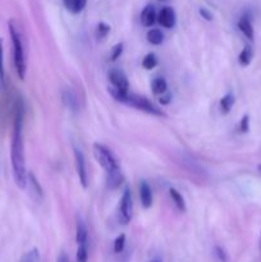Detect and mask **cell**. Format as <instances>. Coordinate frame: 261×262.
Wrapping results in <instances>:
<instances>
[{"mask_svg": "<svg viewBox=\"0 0 261 262\" xmlns=\"http://www.w3.org/2000/svg\"><path fill=\"white\" fill-rule=\"evenodd\" d=\"M23 117H25V107L20 102H18L15 106L12 145H10V163H12L13 178L20 189L26 188L28 177L26 170L25 142H23Z\"/></svg>", "mask_w": 261, "mask_h": 262, "instance_id": "6da1fadb", "label": "cell"}, {"mask_svg": "<svg viewBox=\"0 0 261 262\" xmlns=\"http://www.w3.org/2000/svg\"><path fill=\"white\" fill-rule=\"evenodd\" d=\"M109 94L112 95L115 101L122 102V104L127 105V106L141 110V112H145L147 114L156 115V117H164V113L156 105H154L147 97L141 96V95L129 94V91H123V90H118L115 87L109 89Z\"/></svg>", "mask_w": 261, "mask_h": 262, "instance_id": "7a4b0ae2", "label": "cell"}, {"mask_svg": "<svg viewBox=\"0 0 261 262\" xmlns=\"http://www.w3.org/2000/svg\"><path fill=\"white\" fill-rule=\"evenodd\" d=\"M9 27L10 38H12V45H13V58H14V66L15 71H17L18 77L19 79H25L26 72H27V60H26V53H25V46H23L22 41V33H20L19 27L17 23L13 19L9 20L8 23Z\"/></svg>", "mask_w": 261, "mask_h": 262, "instance_id": "3957f363", "label": "cell"}, {"mask_svg": "<svg viewBox=\"0 0 261 262\" xmlns=\"http://www.w3.org/2000/svg\"><path fill=\"white\" fill-rule=\"evenodd\" d=\"M92 151H94V156L97 160V163L104 168V170L106 171V173L120 169L117 159L114 158L113 152L106 147V146L101 145V143H95L94 147H92Z\"/></svg>", "mask_w": 261, "mask_h": 262, "instance_id": "277c9868", "label": "cell"}, {"mask_svg": "<svg viewBox=\"0 0 261 262\" xmlns=\"http://www.w3.org/2000/svg\"><path fill=\"white\" fill-rule=\"evenodd\" d=\"M133 215V200H132V192H130L129 187H125L123 191L122 199H120L119 204V220L123 225L129 224L130 219Z\"/></svg>", "mask_w": 261, "mask_h": 262, "instance_id": "5b68a950", "label": "cell"}, {"mask_svg": "<svg viewBox=\"0 0 261 262\" xmlns=\"http://www.w3.org/2000/svg\"><path fill=\"white\" fill-rule=\"evenodd\" d=\"M73 154H74V160H76V170H77V174H78L79 182H81L83 188H87V186H89V173H87L84 154L77 145H73Z\"/></svg>", "mask_w": 261, "mask_h": 262, "instance_id": "8992f818", "label": "cell"}, {"mask_svg": "<svg viewBox=\"0 0 261 262\" xmlns=\"http://www.w3.org/2000/svg\"><path fill=\"white\" fill-rule=\"evenodd\" d=\"M109 81L112 82L113 87L118 90H123V91H128L129 90V82H128L127 76L124 72L120 71L119 68H112L107 73Z\"/></svg>", "mask_w": 261, "mask_h": 262, "instance_id": "52a82bcc", "label": "cell"}, {"mask_svg": "<svg viewBox=\"0 0 261 262\" xmlns=\"http://www.w3.org/2000/svg\"><path fill=\"white\" fill-rule=\"evenodd\" d=\"M158 20L164 28H173L176 25V12H174L173 8L170 7H164L161 8L160 12L158 14Z\"/></svg>", "mask_w": 261, "mask_h": 262, "instance_id": "ba28073f", "label": "cell"}, {"mask_svg": "<svg viewBox=\"0 0 261 262\" xmlns=\"http://www.w3.org/2000/svg\"><path fill=\"white\" fill-rule=\"evenodd\" d=\"M76 242L77 245H89V229L83 219L78 217L76 224Z\"/></svg>", "mask_w": 261, "mask_h": 262, "instance_id": "9c48e42d", "label": "cell"}, {"mask_svg": "<svg viewBox=\"0 0 261 262\" xmlns=\"http://www.w3.org/2000/svg\"><path fill=\"white\" fill-rule=\"evenodd\" d=\"M140 199L141 204L145 209L151 207V205H153V191H151V187L148 186L146 181H141L140 183Z\"/></svg>", "mask_w": 261, "mask_h": 262, "instance_id": "30bf717a", "label": "cell"}, {"mask_svg": "<svg viewBox=\"0 0 261 262\" xmlns=\"http://www.w3.org/2000/svg\"><path fill=\"white\" fill-rule=\"evenodd\" d=\"M158 19V15H156V10L154 8V5L148 4L143 8L142 13H141V23L145 27H151L154 23Z\"/></svg>", "mask_w": 261, "mask_h": 262, "instance_id": "8fae6325", "label": "cell"}, {"mask_svg": "<svg viewBox=\"0 0 261 262\" xmlns=\"http://www.w3.org/2000/svg\"><path fill=\"white\" fill-rule=\"evenodd\" d=\"M237 26H238V28H240L241 32H242L243 35L248 38V40H253V36H255V33H253V26H252V22H251L250 15L243 14L242 17L240 18V20H238Z\"/></svg>", "mask_w": 261, "mask_h": 262, "instance_id": "7c38bea8", "label": "cell"}, {"mask_svg": "<svg viewBox=\"0 0 261 262\" xmlns=\"http://www.w3.org/2000/svg\"><path fill=\"white\" fill-rule=\"evenodd\" d=\"M63 101L72 112H78L79 110V100L76 92L73 90H64L63 91Z\"/></svg>", "mask_w": 261, "mask_h": 262, "instance_id": "4fadbf2b", "label": "cell"}, {"mask_svg": "<svg viewBox=\"0 0 261 262\" xmlns=\"http://www.w3.org/2000/svg\"><path fill=\"white\" fill-rule=\"evenodd\" d=\"M123 174L120 169L106 173V186L109 189H117L123 183Z\"/></svg>", "mask_w": 261, "mask_h": 262, "instance_id": "5bb4252c", "label": "cell"}, {"mask_svg": "<svg viewBox=\"0 0 261 262\" xmlns=\"http://www.w3.org/2000/svg\"><path fill=\"white\" fill-rule=\"evenodd\" d=\"M63 3L69 12L77 14V13H81L86 8L87 0H63Z\"/></svg>", "mask_w": 261, "mask_h": 262, "instance_id": "9a60e30c", "label": "cell"}, {"mask_svg": "<svg viewBox=\"0 0 261 262\" xmlns=\"http://www.w3.org/2000/svg\"><path fill=\"white\" fill-rule=\"evenodd\" d=\"M253 58V50L250 45H246L243 48V50L241 51L240 55H238V63L242 67L250 66V63L252 61Z\"/></svg>", "mask_w": 261, "mask_h": 262, "instance_id": "2e32d148", "label": "cell"}, {"mask_svg": "<svg viewBox=\"0 0 261 262\" xmlns=\"http://www.w3.org/2000/svg\"><path fill=\"white\" fill-rule=\"evenodd\" d=\"M151 89H153V92L155 95H163L168 90V83H166L163 77H158V78L151 82Z\"/></svg>", "mask_w": 261, "mask_h": 262, "instance_id": "e0dca14e", "label": "cell"}, {"mask_svg": "<svg viewBox=\"0 0 261 262\" xmlns=\"http://www.w3.org/2000/svg\"><path fill=\"white\" fill-rule=\"evenodd\" d=\"M169 194H170L171 200H173V202L176 204L177 209H178L181 212H186V202H184L183 196H182L176 188L169 189Z\"/></svg>", "mask_w": 261, "mask_h": 262, "instance_id": "ac0fdd59", "label": "cell"}, {"mask_svg": "<svg viewBox=\"0 0 261 262\" xmlns=\"http://www.w3.org/2000/svg\"><path fill=\"white\" fill-rule=\"evenodd\" d=\"M146 38H147L148 42L153 43V45H160L164 41V33L161 32L160 30H158V28H153V30H150L147 32Z\"/></svg>", "mask_w": 261, "mask_h": 262, "instance_id": "d6986e66", "label": "cell"}, {"mask_svg": "<svg viewBox=\"0 0 261 262\" xmlns=\"http://www.w3.org/2000/svg\"><path fill=\"white\" fill-rule=\"evenodd\" d=\"M234 102L235 99L233 94H227L225 96H223L222 100H220V109H222L223 114H228L233 107V105H234Z\"/></svg>", "mask_w": 261, "mask_h": 262, "instance_id": "ffe728a7", "label": "cell"}, {"mask_svg": "<svg viewBox=\"0 0 261 262\" xmlns=\"http://www.w3.org/2000/svg\"><path fill=\"white\" fill-rule=\"evenodd\" d=\"M7 86V79H5V69H4V49H3V41L0 38V89L4 91Z\"/></svg>", "mask_w": 261, "mask_h": 262, "instance_id": "44dd1931", "label": "cell"}, {"mask_svg": "<svg viewBox=\"0 0 261 262\" xmlns=\"http://www.w3.org/2000/svg\"><path fill=\"white\" fill-rule=\"evenodd\" d=\"M77 262H87L89 261V245H78L76 253Z\"/></svg>", "mask_w": 261, "mask_h": 262, "instance_id": "7402d4cb", "label": "cell"}, {"mask_svg": "<svg viewBox=\"0 0 261 262\" xmlns=\"http://www.w3.org/2000/svg\"><path fill=\"white\" fill-rule=\"evenodd\" d=\"M156 66H158V58H156L155 54L150 53V54H147L145 58H143L142 67L145 69H147V71H151V69L155 68Z\"/></svg>", "mask_w": 261, "mask_h": 262, "instance_id": "603a6c76", "label": "cell"}, {"mask_svg": "<svg viewBox=\"0 0 261 262\" xmlns=\"http://www.w3.org/2000/svg\"><path fill=\"white\" fill-rule=\"evenodd\" d=\"M110 32V26L105 22H100L96 27V38L97 40H104Z\"/></svg>", "mask_w": 261, "mask_h": 262, "instance_id": "cb8c5ba5", "label": "cell"}, {"mask_svg": "<svg viewBox=\"0 0 261 262\" xmlns=\"http://www.w3.org/2000/svg\"><path fill=\"white\" fill-rule=\"evenodd\" d=\"M38 261H40V253H38V251L36 250V248H33V250H31L30 252L25 253L19 262H38Z\"/></svg>", "mask_w": 261, "mask_h": 262, "instance_id": "d4e9b609", "label": "cell"}, {"mask_svg": "<svg viewBox=\"0 0 261 262\" xmlns=\"http://www.w3.org/2000/svg\"><path fill=\"white\" fill-rule=\"evenodd\" d=\"M27 182L31 184V186L33 187V191L37 193V196L42 197V188H41L40 183L37 182V179H36V177L33 176L32 173H28V177H27Z\"/></svg>", "mask_w": 261, "mask_h": 262, "instance_id": "484cf974", "label": "cell"}, {"mask_svg": "<svg viewBox=\"0 0 261 262\" xmlns=\"http://www.w3.org/2000/svg\"><path fill=\"white\" fill-rule=\"evenodd\" d=\"M124 247H125V234L118 235L114 241V252L115 253L123 252Z\"/></svg>", "mask_w": 261, "mask_h": 262, "instance_id": "4316f807", "label": "cell"}, {"mask_svg": "<svg viewBox=\"0 0 261 262\" xmlns=\"http://www.w3.org/2000/svg\"><path fill=\"white\" fill-rule=\"evenodd\" d=\"M123 53V43H117V45L114 46V48L112 49V54H110V59L112 60H117L118 58H119L120 55H122Z\"/></svg>", "mask_w": 261, "mask_h": 262, "instance_id": "83f0119b", "label": "cell"}, {"mask_svg": "<svg viewBox=\"0 0 261 262\" xmlns=\"http://www.w3.org/2000/svg\"><path fill=\"white\" fill-rule=\"evenodd\" d=\"M240 130L242 133H247L250 130V117L248 115H243L240 123Z\"/></svg>", "mask_w": 261, "mask_h": 262, "instance_id": "f1b7e54d", "label": "cell"}, {"mask_svg": "<svg viewBox=\"0 0 261 262\" xmlns=\"http://www.w3.org/2000/svg\"><path fill=\"white\" fill-rule=\"evenodd\" d=\"M215 253H216L217 258H219L220 261L227 262V260H228V256H227V253H225V251L223 250L222 247H215Z\"/></svg>", "mask_w": 261, "mask_h": 262, "instance_id": "f546056e", "label": "cell"}, {"mask_svg": "<svg viewBox=\"0 0 261 262\" xmlns=\"http://www.w3.org/2000/svg\"><path fill=\"white\" fill-rule=\"evenodd\" d=\"M199 12H200V14H201V17L204 18V19L212 20V14L210 13V10L206 9V8H200Z\"/></svg>", "mask_w": 261, "mask_h": 262, "instance_id": "4dcf8cb0", "label": "cell"}, {"mask_svg": "<svg viewBox=\"0 0 261 262\" xmlns=\"http://www.w3.org/2000/svg\"><path fill=\"white\" fill-rule=\"evenodd\" d=\"M170 99H171V96L169 94H166L165 96H163V95H161L160 99H159V101H160L163 105H168L169 102H170Z\"/></svg>", "mask_w": 261, "mask_h": 262, "instance_id": "1f68e13d", "label": "cell"}, {"mask_svg": "<svg viewBox=\"0 0 261 262\" xmlns=\"http://www.w3.org/2000/svg\"><path fill=\"white\" fill-rule=\"evenodd\" d=\"M56 262H69V258H68V256L66 255V253L61 252L60 255H59V257H58V260H56Z\"/></svg>", "mask_w": 261, "mask_h": 262, "instance_id": "d6a6232c", "label": "cell"}, {"mask_svg": "<svg viewBox=\"0 0 261 262\" xmlns=\"http://www.w3.org/2000/svg\"><path fill=\"white\" fill-rule=\"evenodd\" d=\"M151 262H160V261H159L158 258H156V260H153V261H151Z\"/></svg>", "mask_w": 261, "mask_h": 262, "instance_id": "836d02e7", "label": "cell"}, {"mask_svg": "<svg viewBox=\"0 0 261 262\" xmlns=\"http://www.w3.org/2000/svg\"><path fill=\"white\" fill-rule=\"evenodd\" d=\"M257 169H258V170L261 171V165H258V166H257Z\"/></svg>", "mask_w": 261, "mask_h": 262, "instance_id": "e575fe53", "label": "cell"}]
</instances>
